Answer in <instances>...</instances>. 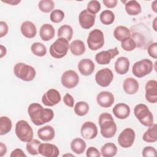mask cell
Segmentation results:
<instances>
[{
    "label": "cell",
    "instance_id": "1",
    "mask_svg": "<svg viewBox=\"0 0 157 157\" xmlns=\"http://www.w3.org/2000/svg\"><path fill=\"white\" fill-rule=\"evenodd\" d=\"M28 113L33 123L40 126L50 122L54 118V112L50 109L44 108L39 103H32L28 108Z\"/></svg>",
    "mask_w": 157,
    "mask_h": 157
},
{
    "label": "cell",
    "instance_id": "2",
    "mask_svg": "<svg viewBox=\"0 0 157 157\" xmlns=\"http://www.w3.org/2000/svg\"><path fill=\"white\" fill-rule=\"evenodd\" d=\"M99 124L101 128V134L105 138L113 137L117 132V124L111 114L102 113L99 117Z\"/></svg>",
    "mask_w": 157,
    "mask_h": 157
},
{
    "label": "cell",
    "instance_id": "3",
    "mask_svg": "<svg viewBox=\"0 0 157 157\" xmlns=\"http://www.w3.org/2000/svg\"><path fill=\"white\" fill-rule=\"evenodd\" d=\"M15 75L26 82L32 81L36 77V72L35 69L24 63H18L13 67Z\"/></svg>",
    "mask_w": 157,
    "mask_h": 157
},
{
    "label": "cell",
    "instance_id": "4",
    "mask_svg": "<svg viewBox=\"0 0 157 157\" xmlns=\"http://www.w3.org/2000/svg\"><path fill=\"white\" fill-rule=\"evenodd\" d=\"M134 113L139 122L144 126L149 127L153 124V116L147 105L139 104L134 109Z\"/></svg>",
    "mask_w": 157,
    "mask_h": 157
},
{
    "label": "cell",
    "instance_id": "5",
    "mask_svg": "<svg viewBox=\"0 0 157 157\" xmlns=\"http://www.w3.org/2000/svg\"><path fill=\"white\" fill-rule=\"evenodd\" d=\"M15 132L17 137L22 142H28L33 138V130L26 120H21L17 122Z\"/></svg>",
    "mask_w": 157,
    "mask_h": 157
},
{
    "label": "cell",
    "instance_id": "6",
    "mask_svg": "<svg viewBox=\"0 0 157 157\" xmlns=\"http://www.w3.org/2000/svg\"><path fill=\"white\" fill-rule=\"evenodd\" d=\"M69 48V41L64 38H58L50 45V54L55 58H62L66 55Z\"/></svg>",
    "mask_w": 157,
    "mask_h": 157
},
{
    "label": "cell",
    "instance_id": "7",
    "mask_svg": "<svg viewBox=\"0 0 157 157\" xmlns=\"http://www.w3.org/2000/svg\"><path fill=\"white\" fill-rule=\"evenodd\" d=\"M153 69V64L150 59H143L136 62L132 68V74L138 78H142L149 74Z\"/></svg>",
    "mask_w": 157,
    "mask_h": 157
},
{
    "label": "cell",
    "instance_id": "8",
    "mask_svg": "<svg viewBox=\"0 0 157 157\" xmlns=\"http://www.w3.org/2000/svg\"><path fill=\"white\" fill-rule=\"evenodd\" d=\"M88 48L93 51H96L102 48L104 44V36L102 31L99 29L92 30L87 38Z\"/></svg>",
    "mask_w": 157,
    "mask_h": 157
},
{
    "label": "cell",
    "instance_id": "9",
    "mask_svg": "<svg viewBox=\"0 0 157 157\" xmlns=\"http://www.w3.org/2000/svg\"><path fill=\"white\" fill-rule=\"evenodd\" d=\"M113 79L112 71L107 68H103L98 71L95 75V80L98 85L102 87H107L110 85Z\"/></svg>",
    "mask_w": 157,
    "mask_h": 157
},
{
    "label": "cell",
    "instance_id": "10",
    "mask_svg": "<svg viewBox=\"0 0 157 157\" xmlns=\"http://www.w3.org/2000/svg\"><path fill=\"white\" fill-rule=\"evenodd\" d=\"M136 134L134 131L130 128H127L123 130L118 137L119 145L124 148L131 147L134 142Z\"/></svg>",
    "mask_w": 157,
    "mask_h": 157
},
{
    "label": "cell",
    "instance_id": "11",
    "mask_svg": "<svg viewBox=\"0 0 157 157\" xmlns=\"http://www.w3.org/2000/svg\"><path fill=\"white\" fill-rule=\"evenodd\" d=\"M61 82L64 87L71 89L78 85L79 82V77L75 71L73 70H67L62 74Z\"/></svg>",
    "mask_w": 157,
    "mask_h": 157
},
{
    "label": "cell",
    "instance_id": "12",
    "mask_svg": "<svg viewBox=\"0 0 157 157\" xmlns=\"http://www.w3.org/2000/svg\"><path fill=\"white\" fill-rule=\"evenodd\" d=\"M119 53L120 52L117 47H115L106 51H102L96 55L95 60L99 64H108L110 63L111 59L118 55Z\"/></svg>",
    "mask_w": 157,
    "mask_h": 157
},
{
    "label": "cell",
    "instance_id": "13",
    "mask_svg": "<svg viewBox=\"0 0 157 157\" xmlns=\"http://www.w3.org/2000/svg\"><path fill=\"white\" fill-rule=\"evenodd\" d=\"M61 100V96L59 91L52 88L45 93L42 97V103L48 107H52L58 104Z\"/></svg>",
    "mask_w": 157,
    "mask_h": 157
},
{
    "label": "cell",
    "instance_id": "14",
    "mask_svg": "<svg viewBox=\"0 0 157 157\" xmlns=\"http://www.w3.org/2000/svg\"><path fill=\"white\" fill-rule=\"evenodd\" d=\"M96 15L89 12L87 9L80 12L78 15V21L80 26L85 29L91 28L95 23Z\"/></svg>",
    "mask_w": 157,
    "mask_h": 157
},
{
    "label": "cell",
    "instance_id": "15",
    "mask_svg": "<svg viewBox=\"0 0 157 157\" xmlns=\"http://www.w3.org/2000/svg\"><path fill=\"white\" fill-rule=\"evenodd\" d=\"M80 132L85 139H93L98 135V128L93 122L86 121L82 125Z\"/></svg>",
    "mask_w": 157,
    "mask_h": 157
},
{
    "label": "cell",
    "instance_id": "16",
    "mask_svg": "<svg viewBox=\"0 0 157 157\" xmlns=\"http://www.w3.org/2000/svg\"><path fill=\"white\" fill-rule=\"evenodd\" d=\"M145 99L150 103L157 102V82L150 80L145 84Z\"/></svg>",
    "mask_w": 157,
    "mask_h": 157
},
{
    "label": "cell",
    "instance_id": "17",
    "mask_svg": "<svg viewBox=\"0 0 157 157\" xmlns=\"http://www.w3.org/2000/svg\"><path fill=\"white\" fill-rule=\"evenodd\" d=\"M96 101L99 105L104 108H108L112 106L115 101L113 94L107 91H101L96 96Z\"/></svg>",
    "mask_w": 157,
    "mask_h": 157
},
{
    "label": "cell",
    "instance_id": "18",
    "mask_svg": "<svg viewBox=\"0 0 157 157\" xmlns=\"http://www.w3.org/2000/svg\"><path fill=\"white\" fill-rule=\"evenodd\" d=\"M39 153L45 157H57L59 151L57 146L49 143H41L39 147Z\"/></svg>",
    "mask_w": 157,
    "mask_h": 157
},
{
    "label": "cell",
    "instance_id": "19",
    "mask_svg": "<svg viewBox=\"0 0 157 157\" xmlns=\"http://www.w3.org/2000/svg\"><path fill=\"white\" fill-rule=\"evenodd\" d=\"M95 65L92 60L85 58L80 60L78 64V69L80 74L85 76H88L94 72Z\"/></svg>",
    "mask_w": 157,
    "mask_h": 157
},
{
    "label": "cell",
    "instance_id": "20",
    "mask_svg": "<svg viewBox=\"0 0 157 157\" xmlns=\"http://www.w3.org/2000/svg\"><path fill=\"white\" fill-rule=\"evenodd\" d=\"M113 113L118 119L124 120L130 115V107L125 103H118L112 109Z\"/></svg>",
    "mask_w": 157,
    "mask_h": 157
},
{
    "label": "cell",
    "instance_id": "21",
    "mask_svg": "<svg viewBox=\"0 0 157 157\" xmlns=\"http://www.w3.org/2000/svg\"><path fill=\"white\" fill-rule=\"evenodd\" d=\"M20 31L23 36L29 39L34 38L37 34L36 25L30 21L23 22L20 26Z\"/></svg>",
    "mask_w": 157,
    "mask_h": 157
},
{
    "label": "cell",
    "instance_id": "22",
    "mask_svg": "<svg viewBox=\"0 0 157 157\" xmlns=\"http://www.w3.org/2000/svg\"><path fill=\"white\" fill-rule=\"evenodd\" d=\"M130 66V62L125 56L119 57L115 63V70L120 75H124L128 72Z\"/></svg>",
    "mask_w": 157,
    "mask_h": 157
},
{
    "label": "cell",
    "instance_id": "23",
    "mask_svg": "<svg viewBox=\"0 0 157 157\" xmlns=\"http://www.w3.org/2000/svg\"><path fill=\"white\" fill-rule=\"evenodd\" d=\"M37 136L43 141H50L55 137V131L52 126L47 125L37 130Z\"/></svg>",
    "mask_w": 157,
    "mask_h": 157
},
{
    "label": "cell",
    "instance_id": "24",
    "mask_svg": "<svg viewBox=\"0 0 157 157\" xmlns=\"http://www.w3.org/2000/svg\"><path fill=\"white\" fill-rule=\"evenodd\" d=\"M123 88L128 94H134L139 90V85L137 80L135 78L128 77L123 82Z\"/></svg>",
    "mask_w": 157,
    "mask_h": 157
},
{
    "label": "cell",
    "instance_id": "25",
    "mask_svg": "<svg viewBox=\"0 0 157 157\" xmlns=\"http://www.w3.org/2000/svg\"><path fill=\"white\" fill-rule=\"evenodd\" d=\"M55 29L53 26L48 23L42 25L39 31V36L44 41H48L55 36Z\"/></svg>",
    "mask_w": 157,
    "mask_h": 157
},
{
    "label": "cell",
    "instance_id": "26",
    "mask_svg": "<svg viewBox=\"0 0 157 157\" xmlns=\"http://www.w3.org/2000/svg\"><path fill=\"white\" fill-rule=\"evenodd\" d=\"M113 36L117 40L121 42L130 37L131 32L129 29L124 26H118L114 29Z\"/></svg>",
    "mask_w": 157,
    "mask_h": 157
},
{
    "label": "cell",
    "instance_id": "27",
    "mask_svg": "<svg viewBox=\"0 0 157 157\" xmlns=\"http://www.w3.org/2000/svg\"><path fill=\"white\" fill-rule=\"evenodd\" d=\"M142 139L148 143H153L157 140V124H153L148 127V129L144 132Z\"/></svg>",
    "mask_w": 157,
    "mask_h": 157
},
{
    "label": "cell",
    "instance_id": "28",
    "mask_svg": "<svg viewBox=\"0 0 157 157\" xmlns=\"http://www.w3.org/2000/svg\"><path fill=\"white\" fill-rule=\"evenodd\" d=\"M125 10L128 15L135 16L141 12V6L137 1L135 0L127 1L125 4Z\"/></svg>",
    "mask_w": 157,
    "mask_h": 157
},
{
    "label": "cell",
    "instance_id": "29",
    "mask_svg": "<svg viewBox=\"0 0 157 157\" xmlns=\"http://www.w3.org/2000/svg\"><path fill=\"white\" fill-rule=\"evenodd\" d=\"M71 53L75 56H80L83 55L86 50L84 42L81 40H75L69 45Z\"/></svg>",
    "mask_w": 157,
    "mask_h": 157
},
{
    "label": "cell",
    "instance_id": "30",
    "mask_svg": "<svg viewBox=\"0 0 157 157\" xmlns=\"http://www.w3.org/2000/svg\"><path fill=\"white\" fill-rule=\"evenodd\" d=\"M86 147V144L83 139L81 138H75L71 143V148L72 151L78 155L83 153Z\"/></svg>",
    "mask_w": 157,
    "mask_h": 157
},
{
    "label": "cell",
    "instance_id": "31",
    "mask_svg": "<svg viewBox=\"0 0 157 157\" xmlns=\"http://www.w3.org/2000/svg\"><path fill=\"white\" fill-rule=\"evenodd\" d=\"M117 147L115 144L108 142L105 144L101 149V155L104 157H112L116 155Z\"/></svg>",
    "mask_w": 157,
    "mask_h": 157
},
{
    "label": "cell",
    "instance_id": "32",
    "mask_svg": "<svg viewBox=\"0 0 157 157\" xmlns=\"http://www.w3.org/2000/svg\"><path fill=\"white\" fill-rule=\"evenodd\" d=\"M73 36L72 28L68 25L61 26L58 29V38H64L67 41H70Z\"/></svg>",
    "mask_w": 157,
    "mask_h": 157
},
{
    "label": "cell",
    "instance_id": "33",
    "mask_svg": "<svg viewBox=\"0 0 157 157\" xmlns=\"http://www.w3.org/2000/svg\"><path fill=\"white\" fill-rule=\"evenodd\" d=\"M12 128L11 120L6 116H2L0 118V135H5L9 133Z\"/></svg>",
    "mask_w": 157,
    "mask_h": 157
},
{
    "label": "cell",
    "instance_id": "34",
    "mask_svg": "<svg viewBox=\"0 0 157 157\" xmlns=\"http://www.w3.org/2000/svg\"><path fill=\"white\" fill-rule=\"evenodd\" d=\"M99 18L103 25H109L113 23L115 20V14L111 10H105L101 13Z\"/></svg>",
    "mask_w": 157,
    "mask_h": 157
},
{
    "label": "cell",
    "instance_id": "35",
    "mask_svg": "<svg viewBox=\"0 0 157 157\" xmlns=\"http://www.w3.org/2000/svg\"><path fill=\"white\" fill-rule=\"evenodd\" d=\"M89 109V105L87 102L84 101H79L75 105L74 112L76 115L82 117L88 113Z\"/></svg>",
    "mask_w": 157,
    "mask_h": 157
},
{
    "label": "cell",
    "instance_id": "36",
    "mask_svg": "<svg viewBox=\"0 0 157 157\" xmlns=\"http://www.w3.org/2000/svg\"><path fill=\"white\" fill-rule=\"evenodd\" d=\"M31 50L32 53L37 56H44L47 53L46 47L40 42H34L31 45Z\"/></svg>",
    "mask_w": 157,
    "mask_h": 157
},
{
    "label": "cell",
    "instance_id": "37",
    "mask_svg": "<svg viewBox=\"0 0 157 157\" xmlns=\"http://www.w3.org/2000/svg\"><path fill=\"white\" fill-rule=\"evenodd\" d=\"M40 142L37 139H32L31 141L27 142L26 148L28 152L32 155H37L39 153V147Z\"/></svg>",
    "mask_w": 157,
    "mask_h": 157
},
{
    "label": "cell",
    "instance_id": "38",
    "mask_svg": "<svg viewBox=\"0 0 157 157\" xmlns=\"http://www.w3.org/2000/svg\"><path fill=\"white\" fill-rule=\"evenodd\" d=\"M39 10L44 13H48L53 10L55 3L52 0H41L38 4Z\"/></svg>",
    "mask_w": 157,
    "mask_h": 157
},
{
    "label": "cell",
    "instance_id": "39",
    "mask_svg": "<svg viewBox=\"0 0 157 157\" xmlns=\"http://www.w3.org/2000/svg\"><path fill=\"white\" fill-rule=\"evenodd\" d=\"M64 18V13L62 10L55 9L53 10L50 15V20L55 23H60Z\"/></svg>",
    "mask_w": 157,
    "mask_h": 157
},
{
    "label": "cell",
    "instance_id": "40",
    "mask_svg": "<svg viewBox=\"0 0 157 157\" xmlns=\"http://www.w3.org/2000/svg\"><path fill=\"white\" fill-rule=\"evenodd\" d=\"M137 44L135 40L131 37L125 40L123 42H121V48L127 52H131L134 50L136 48Z\"/></svg>",
    "mask_w": 157,
    "mask_h": 157
},
{
    "label": "cell",
    "instance_id": "41",
    "mask_svg": "<svg viewBox=\"0 0 157 157\" xmlns=\"http://www.w3.org/2000/svg\"><path fill=\"white\" fill-rule=\"evenodd\" d=\"M87 10L92 14L96 15L101 10V4L96 0L90 1L87 5Z\"/></svg>",
    "mask_w": 157,
    "mask_h": 157
},
{
    "label": "cell",
    "instance_id": "42",
    "mask_svg": "<svg viewBox=\"0 0 157 157\" xmlns=\"http://www.w3.org/2000/svg\"><path fill=\"white\" fill-rule=\"evenodd\" d=\"M142 154L144 157H154L156 156L157 151L154 147L147 146L143 148Z\"/></svg>",
    "mask_w": 157,
    "mask_h": 157
},
{
    "label": "cell",
    "instance_id": "43",
    "mask_svg": "<svg viewBox=\"0 0 157 157\" xmlns=\"http://www.w3.org/2000/svg\"><path fill=\"white\" fill-rule=\"evenodd\" d=\"M147 52L150 56L154 59L157 58V43L153 42L147 48Z\"/></svg>",
    "mask_w": 157,
    "mask_h": 157
},
{
    "label": "cell",
    "instance_id": "44",
    "mask_svg": "<svg viewBox=\"0 0 157 157\" xmlns=\"http://www.w3.org/2000/svg\"><path fill=\"white\" fill-rule=\"evenodd\" d=\"M86 155L87 157H100L101 154L96 148L90 147L86 150Z\"/></svg>",
    "mask_w": 157,
    "mask_h": 157
},
{
    "label": "cell",
    "instance_id": "45",
    "mask_svg": "<svg viewBox=\"0 0 157 157\" xmlns=\"http://www.w3.org/2000/svg\"><path fill=\"white\" fill-rule=\"evenodd\" d=\"M64 103L69 107H73L74 104V99L72 95L69 93H66L63 98Z\"/></svg>",
    "mask_w": 157,
    "mask_h": 157
},
{
    "label": "cell",
    "instance_id": "46",
    "mask_svg": "<svg viewBox=\"0 0 157 157\" xmlns=\"http://www.w3.org/2000/svg\"><path fill=\"white\" fill-rule=\"evenodd\" d=\"M9 31V27L6 22L1 21L0 22V37L2 38L6 36Z\"/></svg>",
    "mask_w": 157,
    "mask_h": 157
},
{
    "label": "cell",
    "instance_id": "47",
    "mask_svg": "<svg viewBox=\"0 0 157 157\" xmlns=\"http://www.w3.org/2000/svg\"><path fill=\"white\" fill-rule=\"evenodd\" d=\"M10 157H26V155L24 151L20 148H16L13 150L10 155Z\"/></svg>",
    "mask_w": 157,
    "mask_h": 157
},
{
    "label": "cell",
    "instance_id": "48",
    "mask_svg": "<svg viewBox=\"0 0 157 157\" xmlns=\"http://www.w3.org/2000/svg\"><path fill=\"white\" fill-rule=\"evenodd\" d=\"M103 3L106 7L109 9H112L117 6L118 1L117 0H103Z\"/></svg>",
    "mask_w": 157,
    "mask_h": 157
},
{
    "label": "cell",
    "instance_id": "49",
    "mask_svg": "<svg viewBox=\"0 0 157 157\" xmlns=\"http://www.w3.org/2000/svg\"><path fill=\"white\" fill-rule=\"evenodd\" d=\"M7 149L6 145L3 142H1L0 143V156L2 157L4 155H6L7 153Z\"/></svg>",
    "mask_w": 157,
    "mask_h": 157
},
{
    "label": "cell",
    "instance_id": "50",
    "mask_svg": "<svg viewBox=\"0 0 157 157\" xmlns=\"http://www.w3.org/2000/svg\"><path fill=\"white\" fill-rule=\"evenodd\" d=\"M2 1L5 2V3L12 5V6L17 5L18 3H20L21 2L20 0H10V1H3V0H2Z\"/></svg>",
    "mask_w": 157,
    "mask_h": 157
},
{
    "label": "cell",
    "instance_id": "51",
    "mask_svg": "<svg viewBox=\"0 0 157 157\" xmlns=\"http://www.w3.org/2000/svg\"><path fill=\"white\" fill-rule=\"evenodd\" d=\"M0 51H1V55H0V58H2L4 56H5L7 53V49L6 48L2 45H0Z\"/></svg>",
    "mask_w": 157,
    "mask_h": 157
},
{
    "label": "cell",
    "instance_id": "52",
    "mask_svg": "<svg viewBox=\"0 0 157 157\" xmlns=\"http://www.w3.org/2000/svg\"><path fill=\"white\" fill-rule=\"evenodd\" d=\"M151 9L155 12H157V1H155L151 4Z\"/></svg>",
    "mask_w": 157,
    "mask_h": 157
},
{
    "label": "cell",
    "instance_id": "53",
    "mask_svg": "<svg viewBox=\"0 0 157 157\" xmlns=\"http://www.w3.org/2000/svg\"><path fill=\"white\" fill-rule=\"evenodd\" d=\"M156 20H157V17H155L153 21V29L156 31H157V28H156Z\"/></svg>",
    "mask_w": 157,
    "mask_h": 157
}]
</instances>
